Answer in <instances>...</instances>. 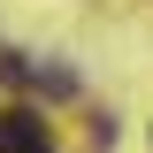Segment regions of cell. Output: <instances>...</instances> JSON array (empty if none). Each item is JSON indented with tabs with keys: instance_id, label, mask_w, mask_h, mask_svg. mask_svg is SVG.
I'll return each mask as SVG.
<instances>
[{
	"instance_id": "6da1fadb",
	"label": "cell",
	"mask_w": 153,
	"mask_h": 153,
	"mask_svg": "<svg viewBox=\"0 0 153 153\" xmlns=\"http://www.w3.org/2000/svg\"><path fill=\"white\" fill-rule=\"evenodd\" d=\"M0 153H54V138H46V123L31 107H8L0 115Z\"/></svg>"
},
{
	"instance_id": "3957f363",
	"label": "cell",
	"mask_w": 153,
	"mask_h": 153,
	"mask_svg": "<svg viewBox=\"0 0 153 153\" xmlns=\"http://www.w3.org/2000/svg\"><path fill=\"white\" fill-rule=\"evenodd\" d=\"M0 84H31V54L8 46V54H0Z\"/></svg>"
},
{
	"instance_id": "7a4b0ae2",
	"label": "cell",
	"mask_w": 153,
	"mask_h": 153,
	"mask_svg": "<svg viewBox=\"0 0 153 153\" xmlns=\"http://www.w3.org/2000/svg\"><path fill=\"white\" fill-rule=\"evenodd\" d=\"M31 84H38L46 100H69V92H76V76H69V69H31Z\"/></svg>"
}]
</instances>
